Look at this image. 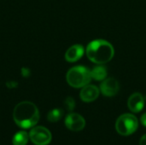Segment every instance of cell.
<instances>
[{
	"label": "cell",
	"instance_id": "obj_16",
	"mask_svg": "<svg viewBox=\"0 0 146 145\" xmlns=\"http://www.w3.org/2000/svg\"><path fill=\"white\" fill-rule=\"evenodd\" d=\"M139 145H146V134H145L144 136H142V138H140Z\"/></svg>",
	"mask_w": 146,
	"mask_h": 145
},
{
	"label": "cell",
	"instance_id": "obj_1",
	"mask_svg": "<svg viewBox=\"0 0 146 145\" xmlns=\"http://www.w3.org/2000/svg\"><path fill=\"white\" fill-rule=\"evenodd\" d=\"M13 119L18 126L23 129H28L34 126L38 122L39 112L34 103L24 101L15 107Z\"/></svg>",
	"mask_w": 146,
	"mask_h": 145
},
{
	"label": "cell",
	"instance_id": "obj_4",
	"mask_svg": "<svg viewBox=\"0 0 146 145\" xmlns=\"http://www.w3.org/2000/svg\"><path fill=\"white\" fill-rule=\"evenodd\" d=\"M139 127L137 117L132 114L121 115L115 122L116 132L121 136H130L133 134Z\"/></svg>",
	"mask_w": 146,
	"mask_h": 145
},
{
	"label": "cell",
	"instance_id": "obj_5",
	"mask_svg": "<svg viewBox=\"0 0 146 145\" xmlns=\"http://www.w3.org/2000/svg\"><path fill=\"white\" fill-rule=\"evenodd\" d=\"M29 138L35 145H48L52 139V136L47 128L35 126L30 131Z\"/></svg>",
	"mask_w": 146,
	"mask_h": 145
},
{
	"label": "cell",
	"instance_id": "obj_10",
	"mask_svg": "<svg viewBox=\"0 0 146 145\" xmlns=\"http://www.w3.org/2000/svg\"><path fill=\"white\" fill-rule=\"evenodd\" d=\"M85 48L81 44H74L69 47L65 53V60L68 62H75L79 61L84 55Z\"/></svg>",
	"mask_w": 146,
	"mask_h": 145
},
{
	"label": "cell",
	"instance_id": "obj_12",
	"mask_svg": "<svg viewBox=\"0 0 146 145\" xmlns=\"http://www.w3.org/2000/svg\"><path fill=\"white\" fill-rule=\"evenodd\" d=\"M28 134L24 131H20L15 134L12 139L13 145H27L28 142Z\"/></svg>",
	"mask_w": 146,
	"mask_h": 145
},
{
	"label": "cell",
	"instance_id": "obj_7",
	"mask_svg": "<svg viewBox=\"0 0 146 145\" xmlns=\"http://www.w3.org/2000/svg\"><path fill=\"white\" fill-rule=\"evenodd\" d=\"M99 90L104 96L111 97L115 96L118 93L120 90V85H119V82L115 78H112V77L106 78L100 84Z\"/></svg>",
	"mask_w": 146,
	"mask_h": 145
},
{
	"label": "cell",
	"instance_id": "obj_15",
	"mask_svg": "<svg viewBox=\"0 0 146 145\" xmlns=\"http://www.w3.org/2000/svg\"><path fill=\"white\" fill-rule=\"evenodd\" d=\"M140 121H141V124H142L144 126H145L146 127V113L145 114H144V115L141 116V118H140Z\"/></svg>",
	"mask_w": 146,
	"mask_h": 145
},
{
	"label": "cell",
	"instance_id": "obj_13",
	"mask_svg": "<svg viewBox=\"0 0 146 145\" xmlns=\"http://www.w3.org/2000/svg\"><path fill=\"white\" fill-rule=\"evenodd\" d=\"M63 115V111L60 109H54L50 110L47 115V119L50 122H57L62 119Z\"/></svg>",
	"mask_w": 146,
	"mask_h": 145
},
{
	"label": "cell",
	"instance_id": "obj_9",
	"mask_svg": "<svg viewBox=\"0 0 146 145\" xmlns=\"http://www.w3.org/2000/svg\"><path fill=\"white\" fill-rule=\"evenodd\" d=\"M128 109L133 113H139L145 106V97L139 92H135L130 96L127 101Z\"/></svg>",
	"mask_w": 146,
	"mask_h": 145
},
{
	"label": "cell",
	"instance_id": "obj_11",
	"mask_svg": "<svg viewBox=\"0 0 146 145\" xmlns=\"http://www.w3.org/2000/svg\"><path fill=\"white\" fill-rule=\"evenodd\" d=\"M91 75H92V79H95V80H104L107 78L108 75V72L106 68H104V66H97L95 67L92 71H91Z\"/></svg>",
	"mask_w": 146,
	"mask_h": 145
},
{
	"label": "cell",
	"instance_id": "obj_8",
	"mask_svg": "<svg viewBox=\"0 0 146 145\" xmlns=\"http://www.w3.org/2000/svg\"><path fill=\"white\" fill-rule=\"evenodd\" d=\"M100 90L94 85H86V86L82 87L80 97V99L85 103H92L95 101L99 97Z\"/></svg>",
	"mask_w": 146,
	"mask_h": 145
},
{
	"label": "cell",
	"instance_id": "obj_3",
	"mask_svg": "<svg viewBox=\"0 0 146 145\" xmlns=\"http://www.w3.org/2000/svg\"><path fill=\"white\" fill-rule=\"evenodd\" d=\"M92 79L91 71L84 66H75L70 68L66 74L68 84L74 88H82Z\"/></svg>",
	"mask_w": 146,
	"mask_h": 145
},
{
	"label": "cell",
	"instance_id": "obj_14",
	"mask_svg": "<svg viewBox=\"0 0 146 145\" xmlns=\"http://www.w3.org/2000/svg\"><path fill=\"white\" fill-rule=\"evenodd\" d=\"M64 106L68 111L72 112L75 108V101L72 97H68L64 101Z\"/></svg>",
	"mask_w": 146,
	"mask_h": 145
},
{
	"label": "cell",
	"instance_id": "obj_6",
	"mask_svg": "<svg viewBox=\"0 0 146 145\" xmlns=\"http://www.w3.org/2000/svg\"><path fill=\"white\" fill-rule=\"evenodd\" d=\"M65 126L73 132L82 131L86 126L85 119L79 114L70 113L65 118Z\"/></svg>",
	"mask_w": 146,
	"mask_h": 145
},
{
	"label": "cell",
	"instance_id": "obj_2",
	"mask_svg": "<svg viewBox=\"0 0 146 145\" xmlns=\"http://www.w3.org/2000/svg\"><path fill=\"white\" fill-rule=\"evenodd\" d=\"M88 59L96 64H105L109 62L115 55L113 45L104 39H95L91 41L86 49Z\"/></svg>",
	"mask_w": 146,
	"mask_h": 145
}]
</instances>
